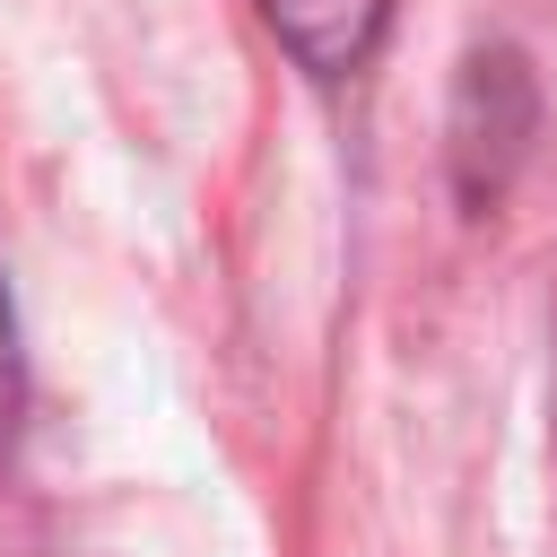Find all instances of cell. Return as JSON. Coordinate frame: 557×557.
Returning a JSON list of instances; mask_svg holds the SVG:
<instances>
[{
    "mask_svg": "<svg viewBox=\"0 0 557 557\" xmlns=\"http://www.w3.org/2000/svg\"><path fill=\"white\" fill-rule=\"evenodd\" d=\"M252 9H261V26L278 35V52H287L305 78H322V87L374 70V52H383V35H392V0H252Z\"/></svg>",
    "mask_w": 557,
    "mask_h": 557,
    "instance_id": "7a4b0ae2",
    "label": "cell"
},
{
    "mask_svg": "<svg viewBox=\"0 0 557 557\" xmlns=\"http://www.w3.org/2000/svg\"><path fill=\"white\" fill-rule=\"evenodd\" d=\"M26 409V348H17V305H9V278H0V444Z\"/></svg>",
    "mask_w": 557,
    "mask_h": 557,
    "instance_id": "3957f363",
    "label": "cell"
},
{
    "mask_svg": "<svg viewBox=\"0 0 557 557\" xmlns=\"http://www.w3.org/2000/svg\"><path fill=\"white\" fill-rule=\"evenodd\" d=\"M531 122H540V96H531L522 52H505V44H496V52H470L461 96H453V183H461L470 209H487V200L505 191Z\"/></svg>",
    "mask_w": 557,
    "mask_h": 557,
    "instance_id": "6da1fadb",
    "label": "cell"
}]
</instances>
